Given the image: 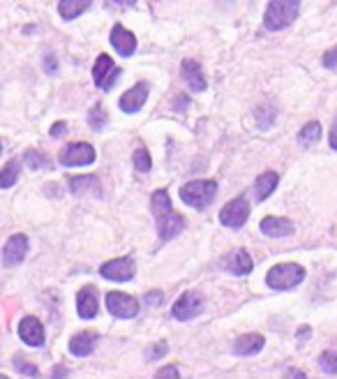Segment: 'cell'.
<instances>
[{
    "label": "cell",
    "mask_w": 337,
    "mask_h": 379,
    "mask_svg": "<svg viewBox=\"0 0 337 379\" xmlns=\"http://www.w3.org/2000/svg\"><path fill=\"white\" fill-rule=\"evenodd\" d=\"M181 74H183V79H185V84L192 88L194 93L206 91V86H208L206 77H203V69L194 58H185L181 62Z\"/></svg>",
    "instance_id": "5bb4252c"
},
{
    "label": "cell",
    "mask_w": 337,
    "mask_h": 379,
    "mask_svg": "<svg viewBox=\"0 0 337 379\" xmlns=\"http://www.w3.org/2000/svg\"><path fill=\"white\" fill-rule=\"evenodd\" d=\"M152 379H181V372H178L176 365H167V368L157 370V375Z\"/></svg>",
    "instance_id": "836d02e7"
},
{
    "label": "cell",
    "mask_w": 337,
    "mask_h": 379,
    "mask_svg": "<svg viewBox=\"0 0 337 379\" xmlns=\"http://www.w3.org/2000/svg\"><path fill=\"white\" fill-rule=\"evenodd\" d=\"M19 172H21V160H10L3 167V179H0V185L5 190H10L19 179Z\"/></svg>",
    "instance_id": "d4e9b609"
},
{
    "label": "cell",
    "mask_w": 337,
    "mask_h": 379,
    "mask_svg": "<svg viewBox=\"0 0 337 379\" xmlns=\"http://www.w3.org/2000/svg\"><path fill=\"white\" fill-rule=\"evenodd\" d=\"M250 218V204L245 197H236L220 211V222L229 229H240Z\"/></svg>",
    "instance_id": "277c9868"
},
{
    "label": "cell",
    "mask_w": 337,
    "mask_h": 379,
    "mask_svg": "<svg viewBox=\"0 0 337 379\" xmlns=\"http://www.w3.org/2000/svg\"><path fill=\"white\" fill-rule=\"evenodd\" d=\"M106 308H109V312L118 319H132L139 314V301L123 292L106 294Z\"/></svg>",
    "instance_id": "52a82bcc"
},
{
    "label": "cell",
    "mask_w": 337,
    "mask_h": 379,
    "mask_svg": "<svg viewBox=\"0 0 337 379\" xmlns=\"http://www.w3.org/2000/svg\"><path fill=\"white\" fill-rule=\"evenodd\" d=\"M97 153H95V148L91 143L86 141H79V143H69L60 150V164H65V167H86V164H93Z\"/></svg>",
    "instance_id": "8992f818"
},
{
    "label": "cell",
    "mask_w": 337,
    "mask_h": 379,
    "mask_svg": "<svg viewBox=\"0 0 337 379\" xmlns=\"http://www.w3.org/2000/svg\"><path fill=\"white\" fill-rule=\"evenodd\" d=\"M69 183V190H72V194H100L102 192V185H100V179L97 176H72V179H67Z\"/></svg>",
    "instance_id": "ffe728a7"
},
{
    "label": "cell",
    "mask_w": 337,
    "mask_h": 379,
    "mask_svg": "<svg viewBox=\"0 0 337 379\" xmlns=\"http://www.w3.org/2000/svg\"><path fill=\"white\" fill-rule=\"evenodd\" d=\"M307 333H310V328H307V326L301 328V340H307Z\"/></svg>",
    "instance_id": "7bdbcfd3"
},
{
    "label": "cell",
    "mask_w": 337,
    "mask_h": 379,
    "mask_svg": "<svg viewBox=\"0 0 337 379\" xmlns=\"http://www.w3.org/2000/svg\"><path fill=\"white\" fill-rule=\"evenodd\" d=\"M262 231L270 238H284V236H291V233L296 231V227L291 225V220L287 218L268 216L262 220Z\"/></svg>",
    "instance_id": "9a60e30c"
},
{
    "label": "cell",
    "mask_w": 337,
    "mask_h": 379,
    "mask_svg": "<svg viewBox=\"0 0 337 379\" xmlns=\"http://www.w3.org/2000/svg\"><path fill=\"white\" fill-rule=\"evenodd\" d=\"M113 69H116V65H113L111 56L109 54H100L97 56V62L93 65V81H95V86L102 88V84H104V81L111 77Z\"/></svg>",
    "instance_id": "7402d4cb"
},
{
    "label": "cell",
    "mask_w": 337,
    "mask_h": 379,
    "mask_svg": "<svg viewBox=\"0 0 337 379\" xmlns=\"http://www.w3.org/2000/svg\"><path fill=\"white\" fill-rule=\"evenodd\" d=\"M14 368H16V370H21L23 375H28V377H40V372H37L35 365L25 363L23 358H14Z\"/></svg>",
    "instance_id": "d6a6232c"
},
{
    "label": "cell",
    "mask_w": 337,
    "mask_h": 379,
    "mask_svg": "<svg viewBox=\"0 0 337 379\" xmlns=\"http://www.w3.org/2000/svg\"><path fill=\"white\" fill-rule=\"evenodd\" d=\"M69 377V372L65 365H56L54 368V375H51V379H67Z\"/></svg>",
    "instance_id": "ab89813d"
},
{
    "label": "cell",
    "mask_w": 337,
    "mask_h": 379,
    "mask_svg": "<svg viewBox=\"0 0 337 379\" xmlns=\"http://www.w3.org/2000/svg\"><path fill=\"white\" fill-rule=\"evenodd\" d=\"M257 121H259V128L268 130L272 125V121H275V111H272L270 106H262V109L257 111Z\"/></svg>",
    "instance_id": "4dcf8cb0"
},
{
    "label": "cell",
    "mask_w": 337,
    "mask_h": 379,
    "mask_svg": "<svg viewBox=\"0 0 337 379\" xmlns=\"http://www.w3.org/2000/svg\"><path fill=\"white\" fill-rule=\"evenodd\" d=\"M23 162L28 164L30 169H49L51 167V160L44 153H40V150H25Z\"/></svg>",
    "instance_id": "4316f807"
},
{
    "label": "cell",
    "mask_w": 337,
    "mask_h": 379,
    "mask_svg": "<svg viewBox=\"0 0 337 379\" xmlns=\"http://www.w3.org/2000/svg\"><path fill=\"white\" fill-rule=\"evenodd\" d=\"M319 365H321L323 372L335 375V372H337V354L335 352H323L319 356Z\"/></svg>",
    "instance_id": "f546056e"
},
{
    "label": "cell",
    "mask_w": 337,
    "mask_h": 379,
    "mask_svg": "<svg viewBox=\"0 0 337 379\" xmlns=\"http://www.w3.org/2000/svg\"><path fill=\"white\" fill-rule=\"evenodd\" d=\"M201 310H203V296L196 292H185L178 296V301L174 303V308H171V314H174L178 321H189Z\"/></svg>",
    "instance_id": "ba28073f"
},
{
    "label": "cell",
    "mask_w": 337,
    "mask_h": 379,
    "mask_svg": "<svg viewBox=\"0 0 337 379\" xmlns=\"http://www.w3.org/2000/svg\"><path fill=\"white\" fill-rule=\"evenodd\" d=\"M167 352H169V345H167V343H157V345L150 347L146 356H148V361H157V358H162Z\"/></svg>",
    "instance_id": "1f68e13d"
},
{
    "label": "cell",
    "mask_w": 337,
    "mask_h": 379,
    "mask_svg": "<svg viewBox=\"0 0 337 379\" xmlns=\"http://www.w3.org/2000/svg\"><path fill=\"white\" fill-rule=\"evenodd\" d=\"M0 379H10V377H8V375H3V377H0Z\"/></svg>",
    "instance_id": "ee69618b"
},
{
    "label": "cell",
    "mask_w": 337,
    "mask_h": 379,
    "mask_svg": "<svg viewBox=\"0 0 337 379\" xmlns=\"http://www.w3.org/2000/svg\"><path fill=\"white\" fill-rule=\"evenodd\" d=\"M224 266L231 271L233 275H250L254 268L252 257L247 255V250H233L231 255L226 257Z\"/></svg>",
    "instance_id": "ac0fdd59"
},
{
    "label": "cell",
    "mask_w": 337,
    "mask_h": 379,
    "mask_svg": "<svg viewBox=\"0 0 337 379\" xmlns=\"http://www.w3.org/2000/svg\"><path fill=\"white\" fill-rule=\"evenodd\" d=\"M146 303H148V306H160V303H162V292L146 294Z\"/></svg>",
    "instance_id": "f35d334b"
},
{
    "label": "cell",
    "mask_w": 337,
    "mask_h": 379,
    "mask_svg": "<svg viewBox=\"0 0 337 379\" xmlns=\"http://www.w3.org/2000/svg\"><path fill=\"white\" fill-rule=\"evenodd\" d=\"M305 280V268L301 264H277L268 271L266 275V282H268L270 289H277V292H287V289L298 287Z\"/></svg>",
    "instance_id": "7a4b0ae2"
},
{
    "label": "cell",
    "mask_w": 337,
    "mask_h": 379,
    "mask_svg": "<svg viewBox=\"0 0 337 379\" xmlns=\"http://www.w3.org/2000/svg\"><path fill=\"white\" fill-rule=\"evenodd\" d=\"M44 69H47L49 74H56V69H58V60H56L54 54H47V56H44Z\"/></svg>",
    "instance_id": "8d00e7d4"
},
{
    "label": "cell",
    "mask_w": 337,
    "mask_h": 379,
    "mask_svg": "<svg viewBox=\"0 0 337 379\" xmlns=\"http://www.w3.org/2000/svg\"><path fill=\"white\" fill-rule=\"evenodd\" d=\"M266 345V338L264 336H257V333H247V336H240L236 343H233V354L238 356H254L264 349Z\"/></svg>",
    "instance_id": "e0dca14e"
},
{
    "label": "cell",
    "mask_w": 337,
    "mask_h": 379,
    "mask_svg": "<svg viewBox=\"0 0 337 379\" xmlns=\"http://www.w3.org/2000/svg\"><path fill=\"white\" fill-rule=\"evenodd\" d=\"M111 44L123 58H130V56L137 51V37L125 26H120V23H116V26L111 28Z\"/></svg>",
    "instance_id": "4fadbf2b"
},
{
    "label": "cell",
    "mask_w": 337,
    "mask_h": 379,
    "mask_svg": "<svg viewBox=\"0 0 337 379\" xmlns=\"http://www.w3.org/2000/svg\"><path fill=\"white\" fill-rule=\"evenodd\" d=\"M67 132V123H62V121H58V123H54L51 125V132L49 135L54 137V139H58V137H62Z\"/></svg>",
    "instance_id": "74e56055"
},
{
    "label": "cell",
    "mask_w": 337,
    "mask_h": 379,
    "mask_svg": "<svg viewBox=\"0 0 337 379\" xmlns=\"http://www.w3.org/2000/svg\"><path fill=\"white\" fill-rule=\"evenodd\" d=\"M185 218L178 216V213H171V216L157 220V233H160L162 241H171V238H176L178 233L185 229Z\"/></svg>",
    "instance_id": "2e32d148"
},
{
    "label": "cell",
    "mask_w": 337,
    "mask_h": 379,
    "mask_svg": "<svg viewBox=\"0 0 337 379\" xmlns=\"http://www.w3.org/2000/svg\"><path fill=\"white\" fill-rule=\"evenodd\" d=\"M330 148L337 150V118L333 121V125H330Z\"/></svg>",
    "instance_id": "b9f144b4"
},
{
    "label": "cell",
    "mask_w": 337,
    "mask_h": 379,
    "mask_svg": "<svg viewBox=\"0 0 337 379\" xmlns=\"http://www.w3.org/2000/svg\"><path fill=\"white\" fill-rule=\"evenodd\" d=\"M284 379H307V375H305L303 370L289 368V370H287V375H284Z\"/></svg>",
    "instance_id": "60d3db41"
},
{
    "label": "cell",
    "mask_w": 337,
    "mask_h": 379,
    "mask_svg": "<svg viewBox=\"0 0 337 379\" xmlns=\"http://www.w3.org/2000/svg\"><path fill=\"white\" fill-rule=\"evenodd\" d=\"M132 162H135V169L139 174H148L150 167H152V160H150V155L146 148H137L135 155H132Z\"/></svg>",
    "instance_id": "83f0119b"
},
{
    "label": "cell",
    "mask_w": 337,
    "mask_h": 379,
    "mask_svg": "<svg viewBox=\"0 0 337 379\" xmlns=\"http://www.w3.org/2000/svg\"><path fill=\"white\" fill-rule=\"evenodd\" d=\"M323 67H328V69L337 67V44L333 49H328V51L323 54Z\"/></svg>",
    "instance_id": "e575fe53"
},
{
    "label": "cell",
    "mask_w": 337,
    "mask_h": 379,
    "mask_svg": "<svg viewBox=\"0 0 337 379\" xmlns=\"http://www.w3.org/2000/svg\"><path fill=\"white\" fill-rule=\"evenodd\" d=\"M120 74H123V69H120V67H116V69H113V72H111V77L106 79L104 84H102V91H111V88L116 86V81H118V77H120Z\"/></svg>",
    "instance_id": "d590c367"
},
{
    "label": "cell",
    "mask_w": 337,
    "mask_h": 379,
    "mask_svg": "<svg viewBox=\"0 0 337 379\" xmlns=\"http://www.w3.org/2000/svg\"><path fill=\"white\" fill-rule=\"evenodd\" d=\"M102 277L113 282H130L137 273V264L132 257H120V259H111V262L102 264L100 266Z\"/></svg>",
    "instance_id": "5b68a950"
},
{
    "label": "cell",
    "mask_w": 337,
    "mask_h": 379,
    "mask_svg": "<svg viewBox=\"0 0 337 379\" xmlns=\"http://www.w3.org/2000/svg\"><path fill=\"white\" fill-rule=\"evenodd\" d=\"M277 183H279V176L275 172H266L254 181V194H257L259 201L268 199L272 192L277 190Z\"/></svg>",
    "instance_id": "44dd1931"
},
{
    "label": "cell",
    "mask_w": 337,
    "mask_h": 379,
    "mask_svg": "<svg viewBox=\"0 0 337 379\" xmlns=\"http://www.w3.org/2000/svg\"><path fill=\"white\" fill-rule=\"evenodd\" d=\"M218 194L215 181H192L181 187V199L192 208H206Z\"/></svg>",
    "instance_id": "3957f363"
},
{
    "label": "cell",
    "mask_w": 337,
    "mask_h": 379,
    "mask_svg": "<svg viewBox=\"0 0 337 379\" xmlns=\"http://www.w3.org/2000/svg\"><path fill=\"white\" fill-rule=\"evenodd\" d=\"M88 8H91V0H60L58 14L65 19V21H72V19L84 14Z\"/></svg>",
    "instance_id": "cb8c5ba5"
},
{
    "label": "cell",
    "mask_w": 337,
    "mask_h": 379,
    "mask_svg": "<svg viewBox=\"0 0 337 379\" xmlns=\"http://www.w3.org/2000/svg\"><path fill=\"white\" fill-rule=\"evenodd\" d=\"M88 125H91L93 130H102L106 125V111L102 104H95L91 113H88Z\"/></svg>",
    "instance_id": "f1b7e54d"
},
{
    "label": "cell",
    "mask_w": 337,
    "mask_h": 379,
    "mask_svg": "<svg viewBox=\"0 0 337 379\" xmlns=\"http://www.w3.org/2000/svg\"><path fill=\"white\" fill-rule=\"evenodd\" d=\"M25 255H28V236L25 233H12L3 248V266H16V264L23 262Z\"/></svg>",
    "instance_id": "9c48e42d"
},
{
    "label": "cell",
    "mask_w": 337,
    "mask_h": 379,
    "mask_svg": "<svg viewBox=\"0 0 337 379\" xmlns=\"http://www.w3.org/2000/svg\"><path fill=\"white\" fill-rule=\"evenodd\" d=\"M19 338L28 347H42L44 345V326L40 319L23 317L19 321Z\"/></svg>",
    "instance_id": "7c38bea8"
},
{
    "label": "cell",
    "mask_w": 337,
    "mask_h": 379,
    "mask_svg": "<svg viewBox=\"0 0 337 379\" xmlns=\"http://www.w3.org/2000/svg\"><path fill=\"white\" fill-rule=\"evenodd\" d=\"M146 100H148V84H146V81H139L137 86H132L130 91L123 93L118 104L125 113H137L146 104Z\"/></svg>",
    "instance_id": "8fae6325"
},
{
    "label": "cell",
    "mask_w": 337,
    "mask_h": 379,
    "mask_svg": "<svg viewBox=\"0 0 337 379\" xmlns=\"http://www.w3.org/2000/svg\"><path fill=\"white\" fill-rule=\"evenodd\" d=\"M298 12H301V5L296 0H272L266 8L264 26L268 30H284L296 21Z\"/></svg>",
    "instance_id": "6da1fadb"
},
{
    "label": "cell",
    "mask_w": 337,
    "mask_h": 379,
    "mask_svg": "<svg viewBox=\"0 0 337 379\" xmlns=\"http://www.w3.org/2000/svg\"><path fill=\"white\" fill-rule=\"evenodd\" d=\"M95 343H97V336H95V333L81 331L69 340V352H72L74 356H88V354H93Z\"/></svg>",
    "instance_id": "d6986e66"
},
{
    "label": "cell",
    "mask_w": 337,
    "mask_h": 379,
    "mask_svg": "<svg viewBox=\"0 0 337 379\" xmlns=\"http://www.w3.org/2000/svg\"><path fill=\"white\" fill-rule=\"evenodd\" d=\"M150 208H152V216H155L157 220H162V218H167L174 213V208H171V197H169L167 190H157V192H152Z\"/></svg>",
    "instance_id": "603a6c76"
},
{
    "label": "cell",
    "mask_w": 337,
    "mask_h": 379,
    "mask_svg": "<svg viewBox=\"0 0 337 379\" xmlns=\"http://www.w3.org/2000/svg\"><path fill=\"white\" fill-rule=\"evenodd\" d=\"M100 310V299H97V289L93 284H86L79 294H76V312L81 319H93Z\"/></svg>",
    "instance_id": "30bf717a"
},
{
    "label": "cell",
    "mask_w": 337,
    "mask_h": 379,
    "mask_svg": "<svg viewBox=\"0 0 337 379\" xmlns=\"http://www.w3.org/2000/svg\"><path fill=\"white\" fill-rule=\"evenodd\" d=\"M319 137H321V125L312 121V123H307L305 128L301 130V135H298V139H301V143L303 146H312V143L319 141Z\"/></svg>",
    "instance_id": "484cf974"
}]
</instances>
